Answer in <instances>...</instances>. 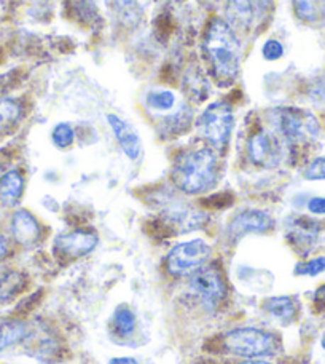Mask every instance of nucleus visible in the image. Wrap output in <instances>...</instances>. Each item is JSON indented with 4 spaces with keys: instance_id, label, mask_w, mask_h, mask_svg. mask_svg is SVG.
I'll list each match as a JSON object with an SVG mask.
<instances>
[{
    "instance_id": "15",
    "label": "nucleus",
    "mask_w": 325,
    "mask_h": 364,
    "mask_svg": "<svg viewBox=\"0 0 325 364\" xmlns=\"http://www.w3.org/2000/svg\"><path fill=\"white\" fill-rule=\"evenodd\" d=\"M26 337V324L19 320H0V352Z\"/></svg>"
},
{
    "instance_id": "27",
    "label": "nucleus",
    "mask_w": 325,
    "mask_h": 364,
    "mask_svg": "<svg viewBox=\"0 0 325 364\" xmlns=\"http://www.w3.org/2000/svg\"><path fill=\"white\" fill-rule=\"evenodd\" d=\"M309 213L316 214V216H324L325 214V197H314L308 201Z\"/></svg>"
},
{
    "instance_id": "21",
    "label": "nucleus",
    "mask_w": 325,
    "mask_h": 364,
    "mask_svg": "<svg viewBox=\"0 0 325 364\" xmlns=\"http://www.w3.org/2000/svg\"><path fill=\"white\" fill-rule=\"evenodd\" d=\"M294 10L302 21L314 23L319 16V0H294Z\"/></svg>"
},
{
    "instance_id": "11",
    "label": "nucleus",
    "mask_w": 325,
    "mask_h": 364,
    "mask_svg": "<svg viewBox=\"0 0 325 364\" xmlns=\"http://www.w3.org/2000/svg\"><path fill=\"white\" fill-rule=\"evenodd\" d=\"M107 122L126 157L129 160H138L142 152V142L136 129L115 114H109Z\"/></svg>"
},
{
    "instance_id": "24",
    "label": "nucleus",
    "mask_w": 325,
    "mask_h": 364,
    "mask_svg": "<svg viewBox=\"0 0 325 364\" xmlns=\"http://www.w3.org/2000/svg\"><path fill=\"white\" fill-rule=\"evenodd\" d=\"M262 55L266 61H277L284 56V45L276 41V38H270L266 41L263 48H262Z\"/></svg>"
},
{
    "instance_id": "4",
    "label": "nucleus",
    "mask_w": 325,
    "mask_h": 364,
    "mask_svg": "<svg viewBox=\"0 0 325 364\" xmlns=\"http://www.w3.org/2000/svg\"><path fill=\"white\" fill-rule=\"evenodd\" d=\"M198 132L201 138L207 141L216 151H225L228 146L233 127H235V115L230 104L214 102L207 107L198 119Z\"/></svg>"
},
{
    "instance_id": "22",
    "label": "nucleus",
    "mask_w": 325,
    "mask_h": 364,
    "mask_svg": "<svg viewBox=\"0 0 325 364\" xmlns=\"http://www.w3.org/2000/svg\"><path fill=\"white\" fill-rule=\"evenodd\" d=\"M74 139H75L74 129L69 123H60V125L55 127L53 133H51V141H53V144L57 149L70 147L74 144Z\"/></svg>"
},
{
    "instance_id": "19",
    "label": "nucleus",
    "mask_w": 325,
    "mask_h": 364,
    "mask_svg": "<svg viewBox=\"0 0 325 364\" xmlns=\"http://www.w3.org/2000/svg\"><path fill=\"white\" fill-rule=\"evenodd\" d=\"M136 329V315L128 307H119L114 315V331L121 337L133 334Z\"/></svg>"
},
{
    "instance_id": "25",
    "label": "nucleus",
    "mask_w": 325,
    "mask_h": 364,
    "mask_svg": "<svg viewBox=\"0 0 325 364\" xmlns=\"http://www.w3.org/2000/svg\"><path fill=\"white\" fill-rule=\"evenodd\" d=\"M185 87H188V88H185L187 90V93L190 95V96H201L203 97L204 95L201 93V91H203V88H199V87H203V77H201L199 74H192V73H187V75H185Z\"/></svg>"
},
{
    "instance_id": "18",
    "label": "nucleus",
    "mask_w": 325,
    "mask_h": 364,
    "mask_svg": "<svg viewBox=\"0 0 325 364\" xmlns=\"http://www.w3.org/2000/svg\"><path fill=\"white\" fill-rule=\"evenodd\" d=\"M23 277L16 272L4 270L0 272V302H5L18 294L23 288Z\"/></svg>"
},
{
    "instance_id": "1",
    "label": "nucleus",
    "mask_w": 325,
    "mask_h": 364,
    "mask_svg": "<svg viewBox=\"0 0 325 364\" xmlns=\"http://www.w3.org/2000/svg\"><path fill=\"white\" fill-rule=\"evenodd\" d=\"M203 48L220 85H230L241 69V42L224 19H212L207 26Z\"/></svg>"
},
{
    "instance_id": "5",
    "label": "nucleus",
    "mask_w": 325,
    "mask_h": 364,
    "mask_svg": "<svg viewBox=\"0 0 325 364\" xmlns=\"http://www.w3.org/2000/svg\"><path fill=\"white\" fill-rule=\"evenodd\" d=\"M211 252V246L199 238L175 245L166 259L167 272L171 275H192L207 262Z\"/></svg>"
},
{
    "instance_id": "14",
    "label": "nucleus",
    "mask_w": 325,
    "mask_h": 364,
    "mask_svg": "<svg viewBox=\"0 0 325 364\" xmlns=\"http://www.w3.org/2000/svg\"><path fill=\"white\" fill-rule=\"evenodd\" d=\"M226 13L233 24L247 29L253 19L252 0H226Z\"/></svg>"
},
{
    "instance_id": "3",
    "label": "nucleus",
    "mask_w": 325,
    "mask_h": 364,
    "mask_svg": "<svg viewBox=\"0 0 325 364\" xmlns=\"http://www.w3.org/2000/svg\"><path fill=\"white\" fill-rule=\"evenodd\" d=\"M225 348L241 358L257 360L277 353V337L258 328H238L224 337Z\"/></svg>"
},
{
    "instance_id": "26",
    "label": "nucleus",
    "mask_w": 325,
    "mask_h": 364,
    "mask_svg": "<svg viewBox=\"0 0 325 364\" xmlns=\"http://www.w3.org/2000/svg\"><path fill=\"white\" fill-rule=\"evenodd\" d=\"M304 176L311 181H325V157L316 159L313 164L307 168Z\"/></svg>"
},
{
    "instance_id": "28",
    "label": "nucleus",
    "mask_w": 325,
    "mask_h": 364,
    "mask_svg": "<svg viewBox=\"0 0 325 364\" xmlns=\"http://www.w3.org/2000/svg\"><path fill=\"white\" fill-rule=\"evenodd\" d=\"M253 6H255V10L260 16H265L266 13L271 10L272 6V0H252Z\"/></svg>"
},
{
    "instance_id": "10",
    "label": "nucleus",
    "mask_w": 325,
    "mask_h": 364,
    "mask_svg": "<svg viewBox=\"0 0 325 364\" xmlns=\"http://www.w3.org/2000/svg\"><path fill=\"white\" fill-rule=\"evenodd\" d=\"M97 237L94 233L87 230H75L62 235L55 240V248L64 256L69 257H82L89 255L97 246Z\"/></svg>"
},
{
    "instance_id": "20",
    "label": "nucleus",
    "mask_w": 325,
    "mask_h": 364,
    "mask_svg": "<svg viewBox=\"0 0 325 364\" xmlns=\"http://www.w3.org/2000/svg\"><path fill=\"white\" fill-rule=\"evenodd\" d=\"M19 117H21V106L16 101L2 97L0 100V129L15 125Z\"/></svg>"
},
{
    "instance_id": "31",
    "label": "nucleus",
    "mask_w": 325,
    "mask_h": 364,
    "mask_svg": "<svg viewBox=\"0 0 325 364\" xmlns=\"http://www.w3.org/2000/svg\"><path fill=\"white\" fill-rule=\"evenodd\" d=\"M243 364H271V363H266V361H260V360H250V361H246Z\"/></svg>"
},
{
    "instance_id": "8",
    "label": "nucleus",
    "mask_w": 325,
    "mask_h": 364,
    "mask_svg": "<svg viewBox=\"0 0 325 364\" xmlns=\"http://www.w3.org/2000/svg\"><path fill=\"white\" fill-rule=\"evenodd\" d=\"M247 152L253 165L262 168H275L281 161V144L276 136L268 132H257L250 136Z\"/></svg>"
},
{
    "instance_id": "2",
    "label": "nucleus",
    "mask_w": 325,
    "mask_h": 364,
    "mask_svg": "<svg viewBox=\"0 0 325 364\" xmlns=\"http://www.w3.org/2000/svg\"><path fill=\"white\" fill-rule=\"evenodd\" d=\"M172 181L187 195L204 193L217 181V155L214 149H197L179 155L174 161Z\"/></svg>"
},
{
    "instance_id": "30",
    "label": "nucleus",
    "mask_w": 325,
    "mask_h": 364,
    "mask_svg": "<svg viewBox=\"0 0 325 364\" xmlns=\"http://www.w3.org/2000/svg\"><path fill=\"white\" fill-rule=\"evenodd\" d=\"M110 364H139L134 358H114L110 360Z\"/></svg>"
},
{
    "instance_id": "16",
    "label": "nucleus",
    "mask_w": 325,
    "mask_h": 364,
    "mask_svg": "<svg viewBox=\"0 0 325 364\" xmlns=\"http://www.w3.org/2000/svg\"><path fill=\"white\" fill-rule=\"evenodd\" d=\"M266 311L282 323H290L297 315V305L292 297H275L263 305Z\"/></svg>"
},
{
    "instance_id": "6",
    "label": "nucleus",
    "mask_w": 325,
    "mask_h": 364,
    "mask_svg": "<svg viewBox=\"0 0 325 364\" xmlns=\"http://www.w3.org/2000/svg\"><path fill=\"white\" fill-rule=\"evenodd\" d=\"M276 125L289 142H307L314 139L319 133V123L313 114L307 110L285 107L276 114Z\"/></svg>"
},
{
    "instance_id": "13",
    "label": "nucleus",
    "mask_w": 325,
    "mask_h": 364,
    "mask_svg": "<svg viewBox=\"0 0 325 364\" xmlns=\"http://www.w3.org/2000/svg\"><path fill=\"white\" fill-rule=\"evenodd\" d=\"M24 179L18 171H9L0 178V201L5 206H15L23 195Z\"/></svg>"
},
{
    "instance_id": "23",
    "label": "nucleus",
    "mask_w": 325,
    "mask_h": 364,
    "mask_svg": "<svg viewBox=\"0 0 325 364\" xmlns=\"http://www.w3.org/2000/svg\"><path fill=\"white\" fill-rule=\"evenodd\" d=\"M324 272H325V257L324 256L311 259V261H307V262H302L295 267L297 275H302V277H317Z\"/></svg>"
},
{
    "instance_id": "9",
    "label": "nucleus",
    "mask_w": 325,
    "mask_h": 364,
    "mask_svg": "<svg viewBox=\"0 0 325 364\" xmlns=\"http://www.w3.org/2000/svg\"><path fill=\"white\" fill-rule=\"evenodd\" d=\"M272 225H275V220L266 211L244 210L231 219V223L226 227V233L231 240H238L249 233L268 232Z\"/></svg>"
},
{
    "instance_id": "7",
    "label": "nucleus",
    "mask_w": 325,
    "mask_h": 364,
    "mask_svg": "<svg viewBox=\"0 0 325 364\" xmlns=\"http://www.w3.org/2000/svg\"><path fill=\"white\" fill-rule=\"evenodd\" d=\"M190 288L206 309H217L226 294L222 275L216 267H201L192 273Z\"/></svg>"
},
{
    "instance_id": "29",
    "label": "nucleus",
    "mask_w": 325,
    "mask_h": 364,
    "mask_svg": "<svg viewBox=\"0 0 325 364\" xmlns=\"http://www.w3.org/2000/svg\"><path fill=\"white\" fill-rule=\"evenodd\" d=\"M6 252H9V246H6V240L0 235V261L6 256Z\"/></svg>"
},
{
    "instance_id": "32",
    "label": "nucleus",
    "mask_w": 325,
    "mask_h": 364,
    "mask_svg": "<svg viewBox=\"0 0 325 364\" xmlns=\"http://www.w3.org/2000/svg\"><path fill=\"white\" fill-rule=\"evenodd\" d=\"M321 346H322V348L325 350V333H324V336H322V339H321Z\"/></svg>"
},
{
    "instance_id": "17",
    "label": "nucleus",
    "mask_w": 325,
    "mask_h": 364,
    "mask_svg": "<svg viewBox=\"0 0 325 364\" xmlns=\"http://www.w3.org/2000/svg\"><path fill=\"white\" fill-rule=\"evenodd\" d=\"M175 102H177V97L171 90L153 88L147 91L145 104L148 109L155 110V112H171L175 107Z\"/></svg>"
},
{
    "instance_id": "12",
    "label": "nucleus",
    "mask_w": 325,
    "mask_h": 364,
    "mask_svg": "<svg viewBox=\"0 0 325 364\" xmlns=\"http://www.w3.org/2000/svg\"><path fill=\"white\" fill-rule=\"evenodd\" d=\"M11 233L18 243L31 246L40 238V227H38L37 219L29 211L19 210L13 214Z\"/></svg>"
}]
</instances>
